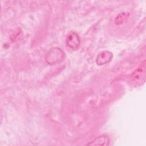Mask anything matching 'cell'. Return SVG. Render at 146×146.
Instances as JSON below:
<instances>
[{
    "mask_svg": "<svg viewBox=\"0 0 146 146\" xmlns=\"http://www.w3.org/2000/svg\"><path fill=\"white\" fill-rule=\"evenodd\" d=\"M145 64H141L138 68H137L132 74L131 79V82L135 85H140L141 83H144L145 80Z\"/></svg>",
    "mask_w": 146,
    "mask_h": 146,
    "instance_id": "cell-3",
    "label": "cell"
},
{
    "mask_svg": "<svg viewBox=\"0 0 146 146\" xmlns=\"http://www.w3.org/2000/svg\"><path fill=\"white\" fill-rule=\"evenodd\" d=\"M110 138L107 135H102L95 138L92 141L87 143L88 145H108L110 144Z\"/></svg>",
    "mask_w": 146,
    "mask_h": 146,
    "instance_id": "cell-5",
    "label": "cell"
},
{
    "mask_svg": "<svg viewBox=\"0 0 146 146\" xmlns=\"http://www.w3.org/2000/svg\"><path fill=\"white\" fill-rule=\"evenodd\" d=\"M113 58V54L108 50H104L98 54L96 58V63L99 66L107 64Z\"/></svg>",
    "mask_w": 146,
    "mask_h": 146,
    "instance_id": "cell-4",
    "label": "cell"
},
{
    "mask_svg": "<svg viewBox=\"0 0 146 146\" xmlns=\"http://www.w3.org/2000/svg\"><path fill=\"white\" fill-rule=\"evenodd\" d=\"M128 18V14L125 13L119 14L115 18V22L116 25H120L125 22Z\"/></svg>",
    "mask_w": 146,
    "mask_h": 146,
    "instance_id": "cell-6",
    "label": "cell"
},
{
    "mask_svg": "<svg viewBox=\"0 0 146 146\" xmlns=\"http://www.w3.org/2000/svg\"><path fill=\"white\" fill-rule=\"evenodd\" d=\"M65 56V52L60 48L54 47L48 51L45 56V60L48 64L53 65L62 62Z\"/></svg>",
    "mask_w": 146,
    "mask_h": 146,
    "instance_id": "cell-1",
    "label": "cell"
},
{
    "mask_svg": "<svg viewBox=\"0 0 146 146\" xmlns=\"http://www.w3.org/2000/svg\"><path fill=\"white\" fill-rule=\"evenodd\" d=\"M66 45L72 50H76L80 44V39L78 33L74 31L70 32L66 39Z\"/></svg>",
    "mask_w": 146,
    "mask_h": 146,
    "instance_id": "cell-2",
    "label": "cell"
}]
</instances>
